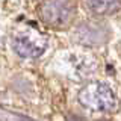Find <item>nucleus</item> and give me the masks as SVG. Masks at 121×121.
Instances as JSON below:
<instances>
[{
  "mask_svg": "<svg viewBox=\"0 0 121 121\" xmlns=\"http://www.w3.org/2000/svg\"><path fill=\"white\" fill-rule=\"evenodd\" d=\"M67 121H85V120H83L82 117H79V115H68Z\"/></svg>",
  "mask_w": 121,
  "mask_h": 121,
  "instance_id": "7",
  "label": "nucleus"
},
{
  "mask_svg": "<svg viewBox=\"0 0 121 121\" xmlns=\"http://www.w3.org/2000/svg\"><path fill=\"white\" fill-rule=\"evenodd\" d=\"M98 121H109V120H98Z\"/></svg>",
  "mask_w": 121,
  "mask_h": 121,
  "instance_id": "8",
  "label": "nucleus"
},
{
  "mask_svg": "<svg viewBox=\"0 0 121 121\" xmlns=\"http://www.w3.org/2000/svg\"><path fill=\"white\" fill-rule=\"evenodd\" d=\"M65 64H70V74L74 79H85L86 76L92 74L95 70V62L91 56L80 55V53H68L65 55Z\"/></svg>",
  "mask_w": 121,
  "mask_h": 121,
  "instance_id": "5",
  "label": "nucleus"
},
{
  "mask_svg": "<svg viewBox=\"0 0 121 121\" xmlns=\"http://www.w3.org/2000/svg\"><path fill=\"white\" fill-rule=\"evenodd\" d=\"M48 47L47 35L41 33L35 26L29 24L15 32L12 36V48L20 58L35 59L44 55Z\"/></svg>",
  "mask_w": 121,
  "mask_h": 121,
  "instance_id": "2",
  "label": "nucleus"
},
{
  "mask_svg": "<svg viewBox=\"0 0 121 121\" xmlns=\"http://www.w3.org/2000/svg\"><path fill=\"white\" fill-rule=\"evenodd\" d=\"M79 101L83 108L94 112H113L118 109V98L106 83L92 82L79 92Z\"/></svg>",
  "mask_w": 121,
  "mask_h": 121,
  "instance_id": "1",
  "label": "nucleus"
},
{
  "mask_svg": "<svg viewBox=\"0 0 121 121\" xmlns=\"http://www.w3.org/2000/svg\"><path fill=\"white\" fill-rule=\"evenodd\" d=\"M111 38V29L100 21H83L76 26L73 39L83 47H100Z\"/></svg>",
  "mask_w": 121,
  "mask_h": 121,
  "instance_id": "4",
  "label": "nucleus"
},
{
  "mask_svg": "<svg viewBox=\"0 0 121 121\" xmlns=\"http://www.w3.org/2000/svg\"><path fill=\"white\" fill-rule=\"evenodd\" d=\"M120 52H121V44H120Z\"/></svg>",
  "mask_w": 121,
  "mask_h": 121,
  "instance_id": "9",
  "label": "nucleus"
},
{
  "mask_svg": "<svg viewBox=\"0 0 121 121\" xmlns=\"http://www.w3.org/2000/svg\"><path fill=\"white\" fill-rule=\"evenodd\" d=\"M85 8L95 17H109L121 9V0H85Z\"/></svg>",
  "mask_w": 121,
  "mask_h": 121,
  "instance_id": "6",
  "label": "nucleus"
},
{
  "mask_svg": "<svg viewBox=\"0 0 121 121\" xmlns=\"http://www.w3.org/2000/svg\"><path fill=\"white\" fill-rule=\"evenodd\" d=\"M76 5L73 0H44L38 14L44 24L53 29H65L76 18Z\"/></svg>",
  "mask_w": 121,
  "mask_h": 121,
  "instance_id": "3",
  "label": "nucleus"
}]
</instances>
